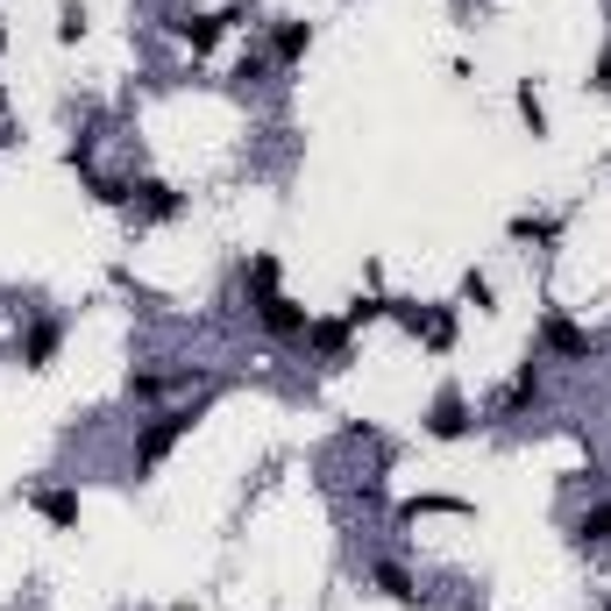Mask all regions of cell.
I'll return each mask as SVG.
<instances>
[{
  "label": "cell",
  "instance_id": "1",
  "mask_svg": "<svg viewBox=\"0 0 611 611\" xmlns=\"http://www.w3.org/2000/svg\"><path fill=\"white\" fill-rule=\"evenodd\" d=\"M200 412H206V398H200V406H178V412H157V420H150V427H143V434H136V476H150L157 462L171 455L178 441L192 434V427H200Z\"/></svg>",
  "mask_w": 611,
  "mask_h": 611
},
{
  "label": "cell",
  "instance_id": "11",
  "mask_svg": "<svg viewBox=\"0 0 611 611\" xmlns=\"http://www.w3.org/2000/svg\"><path fill=\"white\" fill-rule=\"evenodd\" d=\"M377 590H384V598H392V604H412V598H420V584H412V569H398V562H377Z\"/></svg>",
  "mask_w": 611,
  "mask_h": 611
},
{
  "label": "cell",
  "instance_id": "5",
  "mask_svg": "<svg viewBox=\"0 0 611 611\" xmlns=\"http://www.w3.org/2000/svg\"><path fill=\"white\" fill-rule=\"evenodd\" d=\"M427 434H434V441H462V434H469V398L441 392L434 406H427Z\"/></svg>",
  "mask_w": 611,
  "mask_h": 611
},
{
  "label": "cell",
  "instance_id": "21",
  "mask_svg": "<svg viewBox=\"0 0 611 611\" xmlns=\"http://www.w3.org/2000/svg\"><path fill=\"white\" fill-rule=\"evenodd\" d=\"M0 50H8V29H0Z\"/></svg>",
  "mask_w": 611,
  "mask_h": 611
},
{
  "label": "cell",
  "instance_id": "14",
  "mask_svg": "<svg viewBox=\"0 0 611 611\" xmlns=\"http://www.w3.org/2000/svg\"><path fill=\"white\" fill-rule=\"evenodd\" d=\"M519 122H527L533 136H547V108H541V93H533V86H519Z\"/></svg>",
  "mask_w": 611,
  "mask_h": 611
},
{
  "label": "cell",
  "instance_id": "6",
  "mask_svg": "<svg viewBox=\"0 0 611 611\" xmlns=\"http://www.w3.org/2000/svg\"><path fill=\"white\" fill-rule=\"evenodd\" d=\"M235 14H242V8H228V14H178V36L192 43V57H200V50H214V43H220V29H228Z\"/></svg>",
  "mask_w": 611,
  "mask_h": 611
},
{
  "label": "cell",
  "instance_id": "18",
  "mask_svg": "<svg viewBox=\"0 0 611 611\" xmlns=\"http://www.w3.org/2000/svg\"><path fill=\"white\" fill-rule=\"evenodd\" d=\"M128 392H136V398H163V392H171V377H163V370H143V377H128Z\"/></svg>",
  "mask_w": 611,
  "mask_h": 611
},
{
  "label": "cell",
  "instance_id": "20",
  "mask_svg": "<svg viewBox=\"0 0 611 611\" xmlns=\"http://www.w3.org/2000/svg\"><path fill=\"white\" fill-rule=\"evenodd\" d=\"M590 86H598V93H611V43H604V57H598V71H590Z\"/></svg>",
  "mask_w": 611,
  "mask_h": 611
},
{
  "label": "cell",
  "instance_id": "7",
  "mask_svg": "<svg viewBox=\"0 0 611 611\" xmlns=\"http://www.w3.org/2000/svg\"><path fill=\"white\" fill-rule=\"evenodd\" d=\"M349 335H355L349 320H313L306 327V349L320 355V363H341V355H349Z\"/></svg>",
  "mask_w": 611,
  "mask_h": 611
},
{
  "label": "cell",
  "instance_id": "13",
  "mask_svg": "<svg viewBox=\"0 0 611 611\" xmlns=\"http://www.w3.org/2000/svg\"><path fill=\"white\" fill-rule=\"evenodd\" d=\"M533 398H541V370H533V363H519V377L505 384V398H498V406H505V412H519V406H533Z\"/></svg>",
  "mask_w": 611,
  "mask_h": 611
},
{
  "label": "cell",
  "instance_id": "2",
  "mask_svg": "<svg viewBox=\"0 0 611 611\" xmlns=\"http://www.w3.org/2000/svg\"><path fill=\"white\" fill-rule=\"evenodd\" d=\"M392 320L406 327V335H420L427 349H449V341H455V320H449V313H434V306H412V299H392Z\"/></svg>",
  "mask_w": 611,
  "mask_h": 611
},
{
  "label": "cell",
  "instance_id": "8",
  "mask_svg": "<svg viewBox=\"0 0 611 611\" xmlns=\"http://www.w3.org/2000/svg\"><path fill=\"white\" fill-rule=\"evenodd\" d=\"M57 341H65V327H57V320H36V327L22 335V363H29V370H43V363L57 355Z\"/></svg>",
  "mask_w": 611,
  "mask_h": 611
},
{
  "label": "cell",
  "instance_id": "17",
  "mask_svg": "<svg viewBox=\"0 0 611 611\" xmlns=\"http://www.w3.org/2000/svg\"><path fill=\"white\" fill-rule=\"evenodd\" d=\"M79 29H86V8H79V0H65V8H57V36L79 43Z\"/></svg>",
  "mask_w": 611,
  "mask_h": 611
},
{
  "label": "cell",
  "instance_id": "3",
  "mask_svg": "<svg viewBox=\"0 0 611 611\" xmlns=\"http://www.w3.org/2000/svg\"><path fill=\"white\" fill-rule=\"evenodd\" d=\"M257 320H263V335H278V341H306V306L299 299H285V292H263L257 299Z\"/></svg>",
  "mask_w": 611,
  "mask_h": 611
},
{
  "label": "cell",
  "instance_id": "16",
  "mask_svg": "<svg viewBox=\"0 0 611 611\" xmlns=\"http://www.w3.org/2000/svg\"><path fill=\"white\" fill-rule=\"evenodd\" d=\"M249 285H257V299L278 292V257H249Z\"/></svg>",
  "mask_w": 611,
  "mask_h": 611
},
{
  "label": "cell",
  "instance_id": "10",
  "mask_svg": "<svg viewBox=\"0 0 611 611\" xmlns=\"http://www.w3.org/2000/svg\"><path fill=\"white\" fill-rule=\"evenodd\" d=\"M36 512L50 527H79V490H36Z\"/></svg>",
  "mask_w": 611,
  "mask_h": 611
},
{
  "label": "cell",
  "instance_id": "19",
  "mask_svg": "<svg viewBox=\"0 0 611 611\" xmlns=\"http://www.w3.org/2000/svg\"><path fill=\"white\" fill-rule=\"evenodd\" d=\"M519 242H555V220H512Z\"/></svg>",
  "mask_w": 611,
  "mask_h": 611
},
{
  "label": "cell",
  "instance_id": "9",
  "mask_svg": "<svg viewBox=\"0 0 611 611\" xmlns=\"http://www.w3.org/2000/svg\"><path fill=\"white\" fill-rule=\"evenodd\" d=\"M271 50H278V65H299V57L313 50V22H278Z\"/></svg>",
  "mask_w": 611,
  "mask_h": 611
},
{
  "label": "cell",
  "instance_id": "15",
  "mask_svg": "<svg viewBox=\"0 0 611 611\" xmlns=\"http://www.w3.org/2000/svg\"><path fill=\"white\" fill-rule=\"evenodd\" d=\"M462 299H469L476 313H490V299H498V292H490V278H484V271H469V278H462Z\"/></svg>",
  "mask_w": 611,
  "mask_h": 611
},
{
  "label": "cell",
  "instance_id": "4",
  "mask_svg": "<svg viewBox=\"0 0 611 611\" xmlns=\"http://www.w3.org/2000/svg\"><path fill=\"white\" fill-rule=\"evenodd\" d=\"M541 349H547V355H576V363H584V355H590V335L569 320V313H541Z\"/></svg>",
  "mask_w": 611,
  "mask_h": 611
},
{
  "label": "cell",
  "instance_id": "12",
  "mask_svg": "<svg viewBox=\"0 0 611 611\" xmlns=\"http://www.w3.org/2000/svg\"><path fill=\"white\" fill-rule=\"evenodd\" d=\"M128 192L143 200V214H150V220H171V214H178V192L157 185V178H143V185H128Z\"/></svg>",
  "mask_w": 611,
  "mask_h": 611
}]
</instances>
